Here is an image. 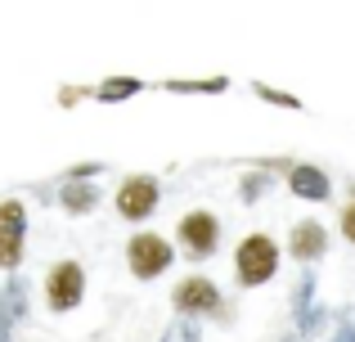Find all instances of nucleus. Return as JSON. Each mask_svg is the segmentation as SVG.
I'll return each instance as SVG.
<instances>
[{"mask_svg":"<svg viewBox=\"0 0 355 342\" xmlns=\"http://www.w3.org/2000/svg\"><path fill=\"white\" fill-rule=\"evenodd\" d=\"M279 271V243L270 234H248L239 243V253H234V275H239V284H266L270 275Z\"/></svg>","mask_w":355,"mask_h":342,"instance_id":"1","label":"nucleus"},{"mask_svg":"<svg viewBox=\"0 0 355 342\" xmlns=\"http://www.w3.org/2000/svg\"><path fill=\"white\" fill-rule=\"evenodd\" d=\"M171 243L162 234H135L126 243V262H130V275L135 280H157V275L171 266Z\"/></svg>","mask_w":355,"mask_h":342,"instance_id":"2","label":"nucleus"},{"mask_svg":"<svg viewBox=\"0 0 355 342\" xmlns=\"http://www.w3.org/2000/svg\"><path fill=\"white\" fill-rule=\"evenodd\" d=\"M175 239H180V248L193 262H207L220 243V221L211 216V212H189V216L180 221V230H175Z\"/></svg>","mask_w":355,"mask_h":342,"instance_id":"3","label":"nucleus"},{"mask_svg":"<svg viewBox=\"0 0 355 342\" xmlns=\"http://www.w3.org/2000/svg\"><path fill=\"white\" fill-rule=\"evenodd\" d=\"M23 234H27V212L18 198L0 203V271H14L23 262Z\"/></svg>","mask_w":355,"mask_h":342,"instance_id":"4","label":"nucleus"},{"mask_svg":"<svg viewBox=\"0 0 355 342\" xmlns=\"http://www.w3.org/2000/svg\"><path fill=\"white\" fill-rule=\"evenodd\" d=\"M81 293H86V271H81L77 262H59L45 275V302H50L54 311H72L81 302Z\"/></svg>","mask_w":355,"mask_h":342,"instance_id":"5","label":"nucleus"},{"mask_svg":"<svg viewBox=\"0 0 355 342\" xmlns=\"http://www.w3.org/2000/svg\"><path fill=\"white\" fill-rule=\"evenodd\" d=\"M157 207V180L153 176H126L117 189V212L126 221H144Z\"/></svg>","mask_w":355,"mask_h":342,"instance_id":"6","label":"nucleus"},{"mask_svg":"<svg viewBox=\"0 0 355 342\" xmlns=\"http://www.w3.org/2000/svg\"><path fill=\"white\" fill-rule=\"evenodd\" d=\"M324 248H329V239H324V225H320V221H297L293 239H288V253H293L297 262H320Z\"/></svg>","mask_w":355,"mask_h":342,"instance_id":"7","label":"nucleus"},{"mask_svg":"<svg viewBox=\"0 0 355 342\" xmlns=\"http://www.w3.org/2000/svg\"><path fill=\"white\" fill-rule=\"evenodd\" d=\"M175 311H211L220 302V293H216V284L211 280H202V275H193V280H184L180 289H175Z\"/></svg>","mask_w":355,"mask_h":342,"instance_id":"8","label":"nucleus"},{"mask_svg":"<svg viewBox=\"0 0 355 342\" xmlns=\"http://www.w3.org/2000/svg\"><path fill=\"white\" fill-rule=\"evenodd\" d=\"M288 189H293L297 198L324 203V198H329V176H324L320 167H293V176H288Z\"/></svg>","mask_w":355,"mask_h":342,"instance_id":"9","label":"nucleus"},{"mask_svg":"<svg viewBox=\"0 0 355 342\" xmlns=\"http://www.w3.org/2000/svg\"><path fill=\"white\" fill-rule=\"evenodd\" d=\"M95 203H99V194L90 189V185H77V180L63 185V207H68V212H77V216H81V212H90Z\"/></svg>","mask_w":355,"mask_h":342,"instance_id":"10","label":"nucleus"},{"mask_svg":"<svg viewBox=\"0 0 355 342\" xmlns=\"http://www.w3.org/2000/svg\"><path fill=\"white\" fill-rule=\"evenodd\" d=\"M135 90H139L135 77H113V81L99 86V99H126V95H135Z\"/></svg>","mask_w":355,"mask_h":342,"instance_id":"11","label":"nucleus"},{"mask_svg":"<svg viewBox=\"0 0 355 342\" xmlns=\"http://www.w3.org/2000/svg\"><path fill=\"white\" fill-rule=\"evenodd\" d=\"M342 234H347L351 243H355V198L347 203V207H342Z\"/></svg>","mask_w":355,"mask_h":342,"instance_id":"12","label":"nucleus"}]
</instances>
